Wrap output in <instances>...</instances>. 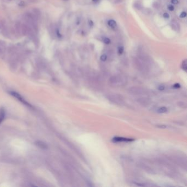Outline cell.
<instances>
[{
  "label": "cell",
  "mask_w": 187,
  "mask_h": 187,
  "mask_svg": "<svg viewBox=\"0 0 187 187\" xmlns=\"http://www.w3.org/2000/svg\"><path fill=\"white\" fill-rule=\"evenodd\" d=\"M9 1H11V0H9Z\"/></svg>",
  "instance_id": "cell-23"
},
{
  "label": "cell",
  "mask_w": 187,
  "mask_h": 187,
  "mask_svg": "<svg viewBox=\"0 0 187 187\" xmlns=\"http://www.w3.org/2000/svg\"><path fill=\"white\" fill-rule=\"evenodd\" d=\"M6 50V43L0 40V53H3Z\"/></svg>",
  "instance_id": "cell-5"
},
{
  "label": "cell",
  "mask_w": 187,
  "mask_h": 187,
  "mask_svg": "<svg viewBox=\"0 0 187 187\" xmlns=\"http://www.w3.org/2000/svg\"><path fill=\"white\" fill-rule=\"evenodd\" d=\"M180 85L179 84H176L175 85H174L173 87L174 88H180Z\"/></svg>",
  "instance_id": "cell-19"
},
{
  "label": "cell",
  "mask_w": 187,
  "mask_h": 187,
  "mask_svg": "<svg viewBox=\"0 0 187 187\" xmlns=\"http://www.w3.org/2000/svg\"><path fill=\"white\" fill-rule=\"evenodd\" d=\"M168 9L169 11H173L174 10V9H175V8H174V7H173V5H169V6H168Z\"/></svg>",
  "instance_id": "cell-16"
},
{
  "label": "cell",
  "mask_w": 187,
  "mask_h": 187,
  "mask_svg": "<svg viewBox=\"0 0 187 187\" xmlns=\"http://www.w3.org/2000/svg\"><path fill=\"white\" fill-rule=\"evenodd\" d=\"M21 24L19 22L17 23L15 25V29L16 32L18 33L19 35H21Z\"/></svg>",
  "instance_id": "cell-6"
},
{
  "label": "cell",
  "mask_w": 187,
  "mask_h": 187,
  "mask_svg": "<svg viewBox=\"0 0 187 187\" xmlns=\"http://www.w3.org/2000/svg\"><path fill=\"white\" fill-rule=\"evenodd\" d=\"M98 1V0H93V2H97V1Z\"/></svg>",
  "instance_id": "cell-21"
},
{
  "label": "cell",
  "mask_w": 187,
  "mask_h": 187,
  "mask_svg": "<svg viewBox=\"0 0 187 187\" xmlns=\"http://www.w3.org/2000/svg\"><path fill=\"white\" fill-rule=\"evenodd\" d=\"M64 1H68V0H64Z\"/></svg>",
  "instance_id": "cell-22"
},
{
  "label": "cell",
  "mask_w": 187,
  "mask_h": 187,
  "mask_svg": "<svg viewBox=\"0 0 187 187\" xmlns=\"http://www.w3.org/2000/svg\"><path fill=\"white\" fill-rule=\"evenodd\" d=\"M108 25H109V27H111V28H115L116 27V21L114 20H112V19H111V20H109L108 21Z\"/></svg>",
  "instance_id": "cell-7"
},
{
  "label": "cell",
  "mask_w": 187,
  "mask_h": 187,
  "mask_svg": "<svg viewBox=\"0 0 187 187\" xmlns=\"http://www.w3.org/2000/svg\"><path fill=\"white\" fill-rule=\"evenodd\" d=\"M157 111L159 113H165L167 111V108L165 107H161L158 109Z\"/></svg>",
  "instance_id": "cell-8"
},
{
  "label": "cell",
  "mask_w": 187,
  "mask_h": 187,
  "mask_svg": "<svg viewBox=\"0 0 187 187\" xmlns=\"http://www.w3.org/2000/svg\"><path fill=\"white\" fill-rule=\"evenodd\" d=\"M165 89V87L163 86H160L159 87V90L160 91H163Z\"/></svg>",
  "instance_id": "cell-20"
},
{
  "label": "cell",
  "mask_w": 187,
  "mask_h": 187,
  "mask_svg": "<svg viewBox=\"0 0 187 187\" xmlns=\"http://www.w3.org/2000/svg\"><path fill=\"white\" fill-rule=\"evenodd\" d=\"M103 42L105 43V44L107 45H108L109 44V43H110V40L109 38H107V37H105L103 38Z\"/></svg>",
  "instance_id": "cell-10"
},
{
  "label": "cell",
  "mask_w": 187,
  "mask_h": 187,
  "mask_svg": "<svg viewBox=\"0 0 187 187\" xmlns=\"http://www.w3.org/2000/svg\"><path fill=\"white\" fill-rule=\"evenodd\" d=\"M6 117V110L5 108L1 107L0 108V124H1L3 120H5Z\"/></svg>",
  "instance_id": "cell-4"
},
{
  "label": "cell",
  "mask_w": 187,
  "mask_h": 187,
  "mask_svg": "<svg viewBox=\"0 0 187 187\" xmlns=\"http://www.w3.org/2000/svg\"><path fill=\"white\" fill-rule=\"evenodd\" d=\"M5 25H4L3 23L2 22V21L1 20H0V31H2L3 30L5 29Z\"/></svg>",
  "instance_id": "cell-11"
},
{
  "label": "cell",
  "mask_w": 187,
  "mask_h": 187,
  "mask_svg": "<svg viewBox=\"0 0 187 187\" xmlns=\"http://www.w3.org/2000/svg\"><path fill=\"white\" fill-rule=\"evenodd\" d=\"M35 145L37 147L40 148H41V149H48L47 144L46 143H45L43 141H37L35 142Z\"/></svg>",
  "instance_id": "cell-2"
},
{
  "label": "cell",
  "mask_w": 187,
  "mask_h": 187,
  "mask_svg": "<svg viewBox=\"0 0 187 187\" xmlns=\"http://www.w3.org/2000/svg\"><path fill=\"white\" fill-rule=\"evenodd\" d=\"M10 93L11 94V95H12L13 97H14L15 98H17L21 103H22L23 104H24V105H27L30 108H32V105H31V104H30L29 102H28L27 101H26V100L22 96H21L19 93H17L16 92H14V91H11V92H10Z\"/></svg>",
  "instance_id": "cell-1"
},
{
  "label": "cell",
  "mask_w": 187,
  "mask_h": 187,
  "mask_svg": "<svg viewBox=\"0 0 187 187\" xmlns=\"http://www.w3.org/2000/svg\"><path fill=\"white\" fill-rule=\"evenodd\" d=\"M158 128H166L167 127V126L166 125H157L156 126Z\"/></svg>",
  "instance_id": "cell-14"
},
{
  "label": "cell",
  "mask_w": 187,
  "mask_h": 187,
  "mask_svg": "<svg viewBox=\"0 0 187 187\" xmlns=\"http://www.w3.org/2000/svg\"><path fill=\"white\" fill-rule=\"evenodd\" d=\"M113 141L116 142H131L134 141L133 139H130V138H124V137H114L113 138Z\"/></svg>",
  "instance_id": "cell-3"
},
{
  "label": "cell",
  "mask_w": 187,
  "mask_h": 187,
  "mask_svg": "<svg viewBox=\"0 0 187 187\" xmlns=\"http://www.w3.org/2000/svg\"><path fill=\"white\" fill-rule=\"evenodd\" d=\"M163 16L165 18H166V19L169 18V15L167 13H164Z\"/></svg>",
  "instance_id": "cell-17"
},
{
  "label": "cell",
  "mask_w": 187,
  "mask_h": 187,
  "mask_svg": "<svg viewBox=\"0 0 187 187\" xmlns=\"http://www.w3.org/2000/svg\"><path fill=\"white\" fill-rule=\"evenodd\" d=\"M107 59V56L106 54H103L102 55H101V59L102 61H103V62H104V61H105Z\"/></svg>",
  "instance_id": "cell-13"
},
{
  "label": "cell",
  "mask_w": 187,
  "mask_h": 187,
  "mask_svg": "<svg viewBox=\"0 0 187 187\" xmlns=\"http://www.w3.org/2000/svg\"><path fill=\"white\" fill-rule=\"evenodd\" d=\"M171 2L173 5H177V4L178 3V0H172Z\"/></svg>",
  "instance_id": "cell-18"
},
{
  "label": "cell",
  "mask_w": 187,
  "mask_h": 187,
  "mask_svg": "<svg viewBox=\"0 0 187 187\" xmlns=\"http://www.w3.org/2000/svg\"><path fill=\"white\" fill-rule=\"evenodd\" d=\"M182 68L185 71H186V70H187V62H186V59H185L183 61L182 64Z\"/></svg>",
  "instance_id": "cell-9"
},
{
  "label": "cell",
  "mask_w": 187,
  "mask_h": 187,
  "mask_svg": "<svg viewBox=\"0 0 187 187\" xmlns=\"http://www.w3.org/2000/svg\"><path fill=\"white\" fill-rule=\"evenodd\" d=\"M124 51V48L123 47H120L118 49V52L119 54H122L123 53Z\"/></svg>",
  "instance_id": "cell-12"
},
{
  "label": "cell",
  "mask_w": 187,
  "mask_h": 187,
  "mask_svg": "<svg viewBox=\"0 0 187 187\" xmlns=\"http://www.w3.org/2000/svg\"><path fill=\"white\" fill-rule=\"evenodd\" d=\"M186 16V13L185 12H183L180 15V17L182 18H185V17Z\"/></svg>",
  "instance_id": "cell-15"
}]
</instances>
